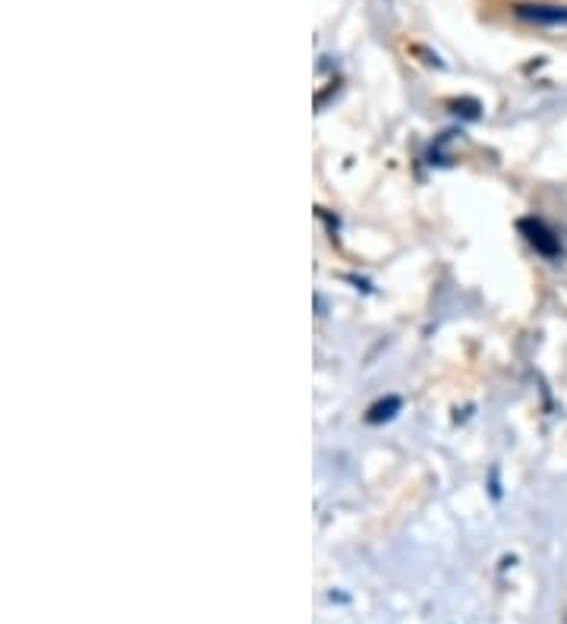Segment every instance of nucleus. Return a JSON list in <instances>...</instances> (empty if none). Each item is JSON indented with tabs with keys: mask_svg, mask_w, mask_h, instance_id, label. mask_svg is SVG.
<instances>
[{
	"mask_svg": "<svg viewBox=\"0 0 567 624\" xmlns=\"http://www.w3.org/2000/svg\"><path fill=\"white\" fill-rule=\"evenodd\" d=\"M513 13L533 23H567V7H545V3H517Z\"/></svg>",
	"mask_w": 567,
	"mask_h": 624,
	"instance_id": "obj_1",
	"label": "nucleus"
},
{
	"mask_svg": "<svg viewBox=\"0 0 567 624\" xmlns=\"http://www.w3.org/2000/svg\"><path fill=\"white\" fill-rule=\"evenodd\" d=\"M520 227H523V234L530 237V244L536 246L542 256H558L562 252V244L555 240V234L542 221H523Z\"/></svg>",
	"mask_w": 567,
	"mask_h": 624,
	"instance_id": "obj_2",
	"label": "nucleus"
}]
</instances>
